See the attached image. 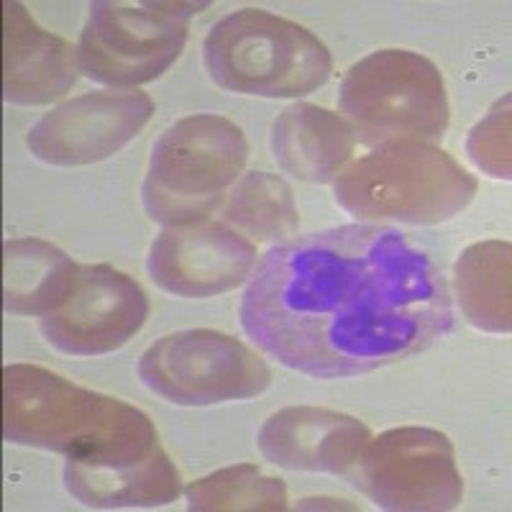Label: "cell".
I'll return each instance as SVG.
<instances>
[{
  "instance_id": "obj_14",
  "label": "cell",
  "mask_w": 512,
  "mask_h": 512,
  "mask_svg": "<svg viewBox=\"0 0 512 512\" xmlns=\"http://www.w3.org/2000/svg\"><path fill=\"white\" fill-rule=\"evenodd\" d=\"M80 77L77 47L41 29L26 6L3 3V98L13 105H49Z\"/></svg>"
},
{
  "instance_id": "obj_8",
  "label": "cell",
  "mask_w": 512,
  "mask_h": 512,
  "mask_svg": "<svg viewBox=\"0 0 512 512\" xmlns=\"http://www.w3.org/2000/svg\"><path fill=\"white\" fill-rule=\"evenodd\" d=\"M136 372L146 390L182 408L249 400L272 384L262 356L239 338L208 328L162 336L141 354Z\"/></svg>"
},
{
  "instance_id": "obj_12",
  "label": "cell",
  "mask_w": 512,
  "mask_h": 512,
  "mask_svg": "<svg viewBox=\"0 0 512 512\" xmlns=\"http://www.w3.org/2000/svg\"><path fill=\"white\" fill-rule=\"evenodd\" d=\"M254 267V241L210 218L164 228L146 259L154 285L190 300L236 290L249 280Z\"/></svg>"
},
{
  "instance_id": "obj_2",
  "label": "cell",
  "mask_w": 512,
  "mask_h": 512,
  "mask_svg": "<svg viewBox=\"0 0 512 512\" xmlns=\"http://www.w3.org/2000/svg\"><path fill=\"white\" fill-rule=\"evenodd\" d=\"M3 438L93 466L126 464L162 448L139 408L34 364L3 369Z\"/></svg>"
},
{
  "instance_id": "obj_19",
  "label": "cell",
  "mask_w": 512,
  "mask_h": 512,
  "mask_svg": "<svg viewBox=\"0 0 512 512\" xmlns=\"http://www.w3.org/2000/svg\"><path fill=\"white\" fill-rule=\"evenodd\" d=\"M223 221L256 244H282L297 236V216L292 187L272 172H249L236 182L223 205Z\"/></svg>"
},
{
  "instance_id": "obj_17",
  "label": "cell",
  "mask_w": 512,
  "mask_h": 512,
  "mask_svg": "<svg viewBox=\"0 0 512 512\" xmlns=\"http://www.w3.org/2000/svg\"><path fill=\"white\" fill-rule=\"evenodd\" d=\"M80 277V264L41 239L3 246V308L8 315L44 318L62 308Z\"/></svg>"
},
{
  "instance_id": "obj_9",
  "label": "cell",
  "mask_w": 512,
  "mask_h": 512,
  "mask_svg": "<svg viewBox=\"0 0 512 512\" xmlns=\"http://www.w3.org/2000/svg\"><path fill=\"white\" fill-rule=\"evenodd\" d=\"M344 477L392 512L456 510L464 497L454 443L446 433L418 425L372 438Z\"/></svg>"
},
{
  "instance_id": "obj_1",
  "label": "cell",
  "mask_w": 512,
  "mask_h": 512,
  "mask_svg": "<svg viewBox=\"0 0 512 512\" xmlns=\"http://www.w3.org/2000/svg\"><path fill=\"white\" fill-rule=\"evenodd\" d=\"M239 318L282 367L344 379L431 349L454 331V297L408 233L351 223L272 246L251 272Z\"/></svg>"
},
{
  "instance_id": "obj_13",
  "label": "cell",
  "mask_w": 512,
  "mask_h": 512,
  "mask_svg": "<svg viewBox=\"0 0 512 512\" xmlns=\"http://www.w3.org/2000/svg\"><path fill=\"white\" fill-rule=\"evenodd\" d=\"M369 441L372 431L359 418L310 405L277 410L256 436L264 459L310 474H346Z\"/></svg>"
},
{
  "instance_id": "obj_4",
  "label": "cell",
  "mask_w": 512,
  "mask_h": 512,
  "mask_svg": "<svg viewBox=\"0 0 512 512\" xmlns=\"http://www.w3.org/2000/svg\"><path fill=\"white\" fill-rule=\"evenodd\" d=\"M210 80L228 93L305 98L331 80L333 57L305 26L262 8L221 18L203 39Z\"/></svg>"
},
{
  "instance_id": "obj_20",
  "label": "cell",
  "mask_w": 512,
  "mask_h": 512,
  "mask_svg": "<svg viewBox=\"0 0 512 512\" xmlns=\"http://www.w3.org/2000/svg\"><path fill=\"white\" fill-rule=\"evenodd\" d=\"M185 500L192 512H282L287 510V487L256 464H236L192 482Z\"/></svg>"
},
{
  "instance_id": "obj_21",
  "label": "cell",
  "mask_w": 512,
  "mask_h": 512,
  "mask_svg": "<svg viewBox=\"0 0 512 512\" xmlns=\"http://www.w3.org/2000/svg\"><path fill=\"white\" fill-rule=\"evenodd\" d=\"M466 152L474 167L497 180H510V95L497 100L487 116L472 128Z\"/></svg>"
},
{
  "instance_id": "obj_15",
  "label": "cell",
  "mask_w": 512,
  "mask_h": 512,
  "mask_svg": "<svg viewBox=\"0 0 512 512\" xmlns=\"http://www.w3.org/2000/svg\"><path fill=\"white\" fill-rule=\"evenodd\" d=\"M346 118L313 103H292L272 126V152L287 175L308 185H333L356 152Z\"/></svg>"
},
{
  "instance_id": "obj_18",
  "label": "cell",
  "mask_w": 512,
  "mask_h": 512,
  "mask_svg": "<svg viewBox=\"0 0 512 512\" xmlns=\"http://www.w3.org/2000/svg\"><path fill=\"white\" fill-rule=\"evenodd\" d=\"M510 241H479L461 251L456 262V295L461 313L474 328L487 333H510Z\"/></svg>"
},
{
  "instance_id": "obj_16",
  "label": "cell",
  "mask_w": 512,
  "mask_h": 512,
  "mask_svg": "<svg viewBox=\"0 0 512 512\" xmlns=\"http://www.w3.org/2000/svg\"><path fill=\"white\" fill-rule=\"evenodd\" d=\"M64 487L80 505L93 510L159 507L182 495V477L164 448L126 464L93 466L67 459Z\"/></svg>"
},
{
  "instance_id": "obj_5",
  "label": "cell",
  "mask_w": 512,
  "mask_h": 512,
  "mask_svg": "<svg viewBox=\"0 0 512 512\" xmlns=\"http://www.w3.org/2000/svg\"><path fill=\"white\" fill-rule=\"evenodd\" d=\"M249 159V141L216 113L180 118L152 146L141 203L164 228L205 221L221 208Z\"/></svg>"
},
{
  "instance_id": "obj_6",
  "label": "cell",
  "mask_w": 512,
  "mask_h": 512,
  "mask_svg": "<svg viewBox=\"0 0 512 512\" xmlns=\"http://www.w3.org/2000/svg\"><path fill=\"white\" fill-rule=\"evenodd\" d=\"M338 108L369 146L390 141L436 144L448 131L446 82L431 59L408 49H379L351 64Z\"/></svg>"
},
{
  "instance_id": "obj_10",
  "label": "cell",
  "mask_w": 512,
  "mask_h": 512,
  "mask_svg": "<svg viewBox=\"0 0 512 512\" xmlns=\"http://www.w3.org/2000/svg\"><path fill=\"white\" fill-rule=\"evenodd\" d=\"M157 105L139 90H98L64 100L31 126L26 146L52 167H88L111 159L141 134Z\"/></svg>"
},
{
  "instance_id": "obj_11",
  "label": "cell",
  "mask_w": 512,
  "mask_h": 512,
  "mask_svg": "<svg viewBox=\"0 0 512 512\" xmlns=\"http://www.w3.org/2000/svg\"><path fill=\"white\" fill-rule=\"evenodd\" d=\"M149 318L144 287L111 264H80L62 308L39 318L47 344L70 356H103L128 344Z\"/></svg>"
},
{
  "instance_id": "obj_7",
  "label": "cell",
  "mask_w": 512,
  "mask_h": 512,
  "mask_svg": "<svg viewBox=\"0 0 512 512\" xmlns=\"http://www.w3.org/2000/svg\"><path fill=\"white\" fill-rule=\"evenodd\" d=\"M210 3H90L77 41L80 72L111 90L136 88L162 77L180 59L190 18Z\"/></svg>"
},
{
  "instance_id": "obj_3",
  "label": "cell",
  "mask_w": 512,
  "mask_h": 512,
  "mask_svg": "<svg viewBox=\"0 0 512 512\" xmlns=\"http://www.w3.org/2000/svg\"><path fill=\"white\" fill-rule=\"evenodd\" d=\"M477 190V177L441 146L425 141L379 144L333 180L336 203L349 216L377 226H438L466 210Z\"/></svg>"
}]
</instances>
